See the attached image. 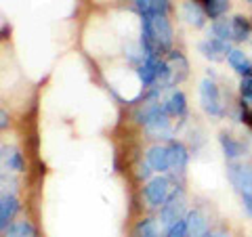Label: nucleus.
I'll list each match as a JSON object with an SVG mask.
<instances>
[{
	"mask_svg": "<svg viewBox=\"0 0 252 237\" xmlns=\"http://www.w3.org/2000/svg\"><path fill=\"white\" fill-rule=\"evenodd\" d=\"M168 153H170V172L175 175H185L187 164H189V151L181 141L172 139L168 143Z\"/></svg>",
	"mask_w": 252,
	"mask_h": 237,
	"instance_id": "nucleus-7",
	"label": "nucleus"
},
{
	"mask_svg": "<svg viewBox=\"0 0 252 237\" xmlns=\"http://www.w3.org/2000/svg\"><path fill=\"white\" fill-rule=\"evenodd\" d=\"M6 168H9V170H15V172H23V168H26L23 155L17 151V149H13L11 153H6Z\"/></svg>",
	"mask_w": 252,
	"mask_h": 237,
	"instance_id": "nucleus-20",
	"label": "nucleus"
},
{
	"mask_svg": "<svg viewBox=\"0 0 252 237\" xmlns=\"http://www.w3.org/2000/svg\"><path fill=\"white\" fill-rule=\"evenodd\" d=\"M231 34H233V40L235 42H244L248 40L250 34H252V26L246 17H242V15H235L231 19Z\"/></svg>",
	"mask_w": 252,
	"mask_h": 237,
	"instance_id": "nucleus-17",
	"label": "nucleus"
},
{
	"mask_svg": "<svg viewBox=\"0 0 252 237\" xmlns=\"http://www.w3.org/2000/svg\"><path fill=\"white\" fill-rule=\"evenodd\" d=\"M240 92H242V101H244V103L252 105V74L242 78V82H240Z\"/></svg>",
	"mask_w": 252,
	"mask_h": 237,
	"instance_id": "nucleus-21",
	"label": "nucleus"
},
{
	"mask_svg": "<svg viewBox=\"0 0 252 237\" xmlns=\"http://www.w3.org/2000/svg\"><path fill=\"white\" fill-rule=\"evenodd\" d=\"M227 61H229V65H231L233 72H238L242 78L252 74V61L246 57V53H244V51L231 49L229 55H227Z\"/></svg>",
	"mask_w": 252,
	"mask_h": 237,
	"instance_id": "nucleus-14",
	"label": "nucleus"
},
{
	"mask_svg": "<svg viewBox=\"0 0 252 237\" xmlns=\"http://www.w3.org/2000/svg\"><path fill=\"white\" fill-rule=\"evenodd\" d=\"M183 216H187L185 214V193L181 187H177L175 191H170L166 204L160 210V223L164 227H172L179 220H183Z\"/></svg>",
	"mask_w": 252,
	"mask_h": 237,
	"instance_id": "nucleus-2",
	"label": "nucleus"
},
{
	"mask_svg": "<svg viewBox=\"0 0 252 237\" xmlns=\"http://www.w3.org/2000/svg\"><path fill=\"white\" fill-rule=\"evenodd\" d=\"M154 2V15H164L166 17L170 11V0H152Z\"/></svg>",
	"mask_w": 252,
	"mask_h": 237,
	"instance_id": "nucleus-24",
	"label": "nucleus"
},
{
	"mask_svg": "<svg viewBox=\"0 0 252 237\" xmlns=\"http://www.w3.org/2000/svg\"><path fill=\"white\" fill-rule=\"evenodd\" d=\"M200 2H202V9L206 13V17L215 19V21H219L229 11V2H227V0H200Z\"/></svg>",
	"mask_w": 252,
	"mask_h": 237,
	"instance_id": "nucleus-16",
	"label": "nucleus"
},
{
	"mask_svg": "<svg viewBox=\"0 0 252 237\" xmlns=\"http://www.w3.org/2000/svg\"><path fill=\"white\" fill-rule=\"evenodd\" d=\"M219 143H220V149H223V153L227 160H238V157L244 155V151H246V145L242 143V141H238L233 137V134L229 132H220V137H219Z\"/></svg>",
	"mask_w": 252,
	"mask_h": 237,
	"instance_id": "nucleus-11",
	"label": "nucleus"
},
{
	"mask_svg": "<svg viewBox=\"0 0 252 237\" xmlns=\"http://www.w3.org/2000/svg\"><path fill=\"white\" fill-rule=\"evenodd\" d=\"M164 61H166L168 72H170V86L183 82L189 74V63L185 59V55L181 51H170V55Z\"/></svg>",
	"mask_w": 252,
	"mask_h": 237,
	"instance_id": "nucleus-5",
	"label": "nucleus"
},
{
	"mask_svg": "<svg viewBox=\"0 0 252 237\" xmlns=\"http://www.w3.org/2000/svg\"><path fill=\"white\" fill-rule=\"evenodd\" d=\"M217 237H229V235H225V233H220V235H217Z\"/></svg>",
	"mask_w": 252,
	"mask_h": 237,
	"instance_id": "nucleus-27",
	"label": "nucleus"
},
{
	"mask_svg": "<svg viewBox=\"0 0 252 237\" xmlns=\"http://www.w3.org/2000/svg\"><path fill=\"white\" fill-rule=\"evenodd\" d=\"M132 237H160V229H158V223L154 218H143L139 220L135 231H132Z\"/></svg>",
	"mask_w": 252,
	"mask_h": 237,
	"instance_id": "nucleus-18",
	"label": "nucleus"
},
{
	"mask_svg": "<svg viewBox=\"0 0 252 237\" xmlns=\"http://www.w3.org/2000/svg\"><path fill=\"white\" fill-rule=\"evenodd\" d=\"M200 103L208 116H215V118L225 116V105H223V99H220V90L217 82L210 80V78H204L200 82Z\"/></svg>",
	"mask_w": 252,
	"mask_h": 237,
	"instance_id": "nucleus-1",
	"label": "nucleus"
},
{
	"mask_svg": "<svg viewBox=\"0 0 252 237\" xmlns=\"http://www.w3.org/2000/svg\"><path fill=\"white\" fill-rule=\"evenodd\" d=\"M227 177L240 193H252V166L231 162L227 168Z\"/></svg>",
	"mask_w": 252,
	"mask_h": 237,
	"instance_id": "nucleus-4",
	"label": "nucleus"
},
{
	"mask_svg": "<svg viewBox=\"0 0 252 237\" xmlns=\"http://www.w3.org/2000/svg\"><path fill=\"white\" fill-rule=\"evenodd\" d=\"M181 15H183V19L193 28H202L208 19L206 13L202 9V4L195 2V0H185L183 6H181Z\"/></svg>",
	"mask_w": 252,
	"mask_h": 237,
	"instance_id": "nucleus-10",
	"label": "nucleus"
},
{
	"mask_svg": "<svg viewBox=\"0 0 252 237\" xmlns=\"http://www.w3.org/2000/svg\"><path fill=\"white\" fill-rule=\"evenodd\" d=\"M166 237H189V233H187V225H185V218H183V220H179V223H175L172 227H168Z\"/></svg>",
	"mask_w": 252,
	"mask_h": 237,
	"instance_id": "nucleus-22",
	"label": "nucleus"
},
{
	"mask_svg": "<svg viewBox=\"0 0 252 237\" xmlns=\"http://www.w3.org/2000/svg\"><path fill=\"white\" fill-rule=\"evenodd\" d=\"M242 206L246 210V214L252 216V193H242Z\"/></svg>",
	"mask_w": 252,
	"mask_h": 237,
	"instance_id": "nucleus-25",
	"label": "nucleus"
},
{
	"mask_svg": "<svg viewBox=\"0 0 252 237\" xmlns=\"http://www.w3.org/2000/svg\"><path fill=\"white\" fill-rule=\"evenodd\" d=\"M164 109L172 118H183L187 114V97L181 90H172L164 101Z\"/></svg>",
	"mask_w": 252,
	"mask_h": 237,
	"instance_id": "nucleus-13",
	"label": "nucleus"
},
{
	"mask_svg": "<svg viewBox=\"0 0 252 237\" xmlns=\"http://www.w3.org/2000/svg\"><path fill=\"white\" fill-rule=\"evenodd\" d=\"M4 237H38V231L30 220H17L4 229Z\"/></svg>",
	"mask_w": 252,
	"mask_h": 237,
	"instance_id": "nucleus-15",
	"label": "nucleus"
},
{
	"mask_svg": "<svg viewBox=\"0 0 252 237\" xmlns=\"http://www.w3.org/2000/svg\"><path fill=\"white\" fill-rule=\"evenodd\" d=\"M185 225H187V233L189 237H210V225L206 216L200 210H191L185 216Z\"/></svg>",
	"mask_w": 252,
	"mask_h": 237,
	"instance_id": "nucleus-9",
	"label": "nucleus"
},
{
	"mask_svg": "<svg viewBox=\"0 0 252 237\" xmlns=\"http://www.w3.org/2000/svg\"><path fill=\"white\" fill-rule=\"evenodd\" d=\"M147 166L154 172H168L170 170V153H168V145H154L147 149Z\"/></svg>",
	"mask_w": 252,
	"mask_h": 237,
	"instance_id": "nucleus-6",
	"label": "nucleus"
},
{
	"mask_svg": "<svg viewBox=\"0 0 252 237\" xmlns=\"http://www.w3.org/2000/svg\"><path fill=\"white\" fill-rule=\"evenodd\" d=\"M19 212V200L13 193L0 195V229L9 227V220L15 218V214Z\"/></svg>",
	"mask_w": 252,
	"mask_h": 237,
	"instance_id": "nucleus-12",
	"label": "nucleus"
},
{
	"mask_svg": "<svg viewBox=\"0 0 252 237\" xmlns=\"http://www.w3.org/2000/svg\"><path fill=\"white\" fill-rule=\"evenodd\" d=\"M212 36L229 44V42L233 40V34H231V19H229V21H227V19H219V21L212 23Z\"/></svg>",
	"mask_w": 252,
	"mask_h": 237,
	"instance_id": "nucleus-19",
	"label": "nucleus"
},
{
	"mask_svg": "<svg viewBox=\"0 0 252 237\" xmlns=\"http://www.w3.org/2000/svg\"><path fill=\"white\" fill-rule=\"evenodd\" d=\"M198 49H200V53L204 55V57L210 59V61H223L227 55H229V51H231L229 44L223 42V40H219V38H215V36L202 40Z\"/></svg>",
	"mask_w": 252,
	"mask_h": 237,
	"instance_id": "nucleus-8",
	"label": "nucleus"
},
{
	"mask_svg": "<svg viewBox=\"0 0 252 237\" xmlns=\"http://www.w3.org/2000/svg\"><path fill=\"white\" fill-rule=\"evenodd\" d=\"M143 195L149 208H162L170 195V180L166 177H156L152 180H147Z\"/></svg>",
	"mask_w": 252,
	"mask_h": 237,
	"instance_id": "nucleus-3",
	"label": "nucleus"
},
{
	"mask_svg": "<svg viewBox=\"0 0 252 237\" xmlns=\"http://www.w3.org/2000/svg\"><path fill=\"white\" fill-rule=\"evenodd\" d=\"M9 126V114H4V112H0V130L6 128Z\"/></svg>",
	"mask_w": 252,
	"mask_h": 237,
	"instance_id": "nucleus-26",
	"label": "nucleus"
},
{
	"mask_svg": "<svg viewBox=\"0 0 252 237\" xmlns=\"http://www.w3.org/2000/svg\"><path fill=\"white\" fill-rule=\"evenodd\" d=\"M137 6V11L141 13V17H147V15H154V2L152 0H132Z\"/></svg>",
	"mask_w": 252,
	"mask_h": 237,
	"instance_id": "nucleus-23",
	"label": "nucleus"
}]
</instances>
